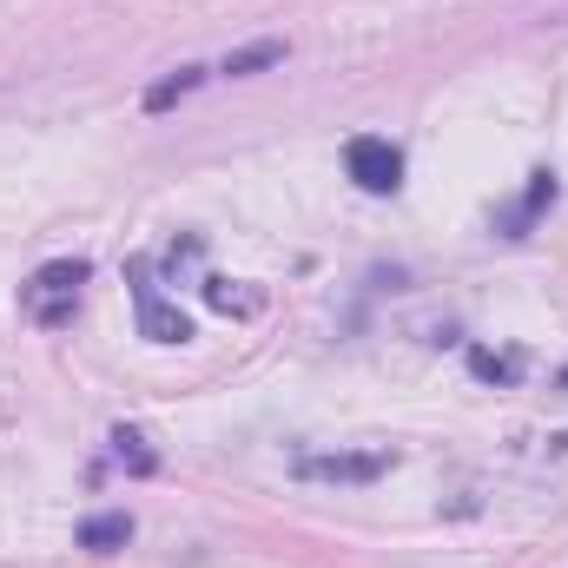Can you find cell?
Masks as SVG:
<instances>
[{
    "label": "cell",
    "instance_id": "obj_4",
    "mask_svg": "<svg viewBox=\"0 0 568 568\" xmlns=\"http://www.w3.org/2000/svg\"><path fill=\"white\" fill-rule=\"evenodd\" d=\"M384 463L390 456H304L297 476H311V483H371V476H384Z\"/></svg>",
    "mask_w": 568,
    "mask_h": 568
},
{
    "label": "cell",
    "instance_id": "obj_12",
    "mask_svg": "<svg viewBox=\"0 0 568 568\" xmlns=\"http://www.w3.org/2000/svg\"><path fill=\"white\" fill-rule=\"evenodd\" d=\"M562 390H568V371H562Z\"/></svg>",
    "mask_w": 568,
    "mask_h": 568
},
{
    "label": "cell",
    "instance_id": "obj_11",
    "mask_svg": "<svg viewBox=\"0 0 568 568\" xmlns=\"http://www.w3.org/2000/svg\"><path fill=\"white\" fill-rule=\"evenodd\" d=\"M205 297H212L219 311H239V304H252V297H239V291H232L225 278H212V284H205Z\"/></svg>",
    "mask_w": 568,
    "mask_h": 568
},
{
    "label": "cell",
    "instance_id": "obj_3",
    "mask_svg": "<svg viewBox=\"0 0 568 568\" xmlns=\"http://www.w3.org/2000/svg\"><path fill=\"white\" fill-rule=\"evenodd\" d=\"M133 297H140V337H152V344H185L192 337V317L145 284V265H133Z\"/></svg>",
    "mask_w": 568,
    "mask_h": 568
},
{
    "label": "cell",
    "instance_id": "obj_6",
    "mask_svg": "<svg viewBox=\"0 0 568 568\" xmlns=\"http://www.w3.org/2000/svg\"><path fill=\"white\" fill-rule=\"evenodd\" d=\"M278 60H284V40H252V47H232V53L219 60V73L245 80V73H265V67H278Z\"/></svg>",
    "mask_w": 568,
    "mask_h": 568
},
{
    "label": "cell",
    "instance_id": "obj_10",
    "mask_svg": "<svg viewBox=\"0 0 568 568\" xmlns=\"http://www.w3.org/2000/svg\"><path fill=\"white\" fill-rule=\"evenodd\" d=\"M542 205H556V172H529V192H523V205H516V232H523Z\"/></svg>",
    "mask_w": 568,
    "mask_h": 568
},
{
    "label": "cell",
    "instance_id": "obj_8",
    "mask_svg": "<svg viewBox=\"0 0 568 568\" xmlns=\"http://www.w3.org/2000/svg\"><path fill=\"white\" fill-rule=\"evenodd\" d=\"M199 80H205V73H199V67H179V73H172V80H159V87H152V93H145V106H152V113H165V106H179V100H185V93H192V87H199Z\"/></svg>",
    "mask_w": 568,
    "mask_h": 568
},
{
    "label": "cell",
    "instance_id": "obj_2",
    "mask_svg": "<svg viewBox=\"0 0 568 568\" xmlns=\"http://www.w3.org/2000/svg\"><path fill=\"white\" fill-rule=\"evenodd\" d=\"M344 172H351L364 192H377V199H384V192H397V185H404V152H397L390 140H377V133H364V140L344 145Z\"/></svg>",
    "mask_w": 568,
    "mask_h": 568
},
{
    "label": "cell",
    "instance_id": "obj_1",
    "mask_svg": "<svg viewBox=\"0 0 568 568\" xmlns=\"http://www.w3.org/2000/svg\"><path fill=\"white\" fill-rule=\"evenodd\" d=\"M80 284H87V258H53L27 278V317L40 324H67L73 304H80Z\"/></svg>",
    "mask_w": 568,
    "mask_h": 568
},
{
    "label": "cell",
    "instance_id": "obj_7",
    "mask_svg": "<svg viewBox=\"0 0 568 568\" xmlns=\"http://www.w3.org/2000/svg\"><path fill=\"white\" fill-rule=\"evenodd\" d=\"M469 371H476L483 384H516V377H523V357H516V351H469Z\"/></svg>",
    "mask_w": 568,
    "mask_h": 568
},
{
    "label": "cell",
    "instance_id": "obj_5",
    "mask_svg": "<svg viewBox=\"0 0 568 568\" xmlns=\"http://www.w3.org/2000/svg\"><path fill=\"white\" fill-rule=\"evenodd\" d=\"M126 542H133V516H93V523H80V549H93V556H113Z\"/></svg>",
    "mask_w": 568,
    "mask_h": 568
},
{
    "label": "cell",
    "instance_id": "obj_9",
    "mask_svg": "<svg viewBox=\"0 0 568 568\" xmlns=\"http://www.w3.org/2000/svg\"><path fill=\"white\" fill-rule=\"evenodd\" d=\"M113 456H120V463H126L133 476H152V469H159V456L145 449V436H140V429H113Z\"/></svg>",
    "mask_w": 568,
    "mask_h": 568
}]
</instances>
